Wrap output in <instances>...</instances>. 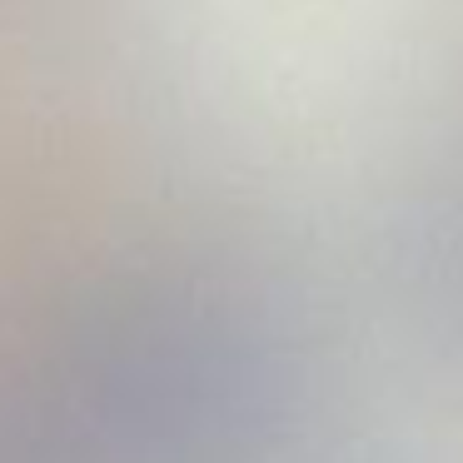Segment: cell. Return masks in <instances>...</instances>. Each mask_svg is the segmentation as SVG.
I'll list each match as a JSON object with an SVG mask.
<instances>
[{
  "label": "cell",
  "instance_id": "6da1fadb",
  "mask_svg": "<svg viewBox=\"0 0 463 463\" xmlns=\"http://www.w3.org/2000/svg\"><path fill=\"white\" fill-rule=\"evenodd\" d=\"M279 383L260 314L184 274L90 284L0 359L41 463H260Z\"/></svg>",
  "mask_w": 463,
  "mask_h": 463
},
{
  "label": "cell",
  "instance_id": "7a4b0ae2",
  "mask_svg": "<svg viewBox=\"0 0 463 463\" xmlns=\"http://www.w3.org/2000/svg\"><path fill=\"white\" fill-rule=\"evenodd\" d=\"M439 284H443V304H449L453 329L463 334V194L449 204L439 224Z\"/></svg>",
  "mask_w": 463,
  "mask_h": 463
},
{
  "label": "cell",
  "instance_id": "3957f363",
  "mask_svg": "<svg viewBox=\"0 0 463 463\" xmlns=\"http://www.w3.org/2000/svg\"><path fill=\"white\" fill-rule=\"evenodd\" d=\"M0 463H41L31 453V443H25V433H21V423H15L5 393H0Z\"/></svg>",
  "mask_w": 463,
  "mask_h": 463
}]
</instances>
